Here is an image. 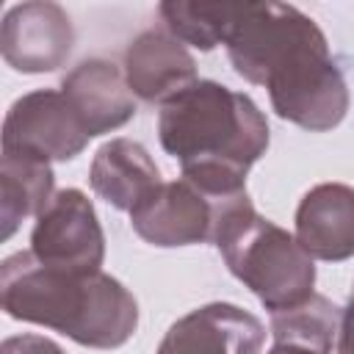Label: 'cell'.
I'll list each match as a JSON object with an SVG mask.
<instances>
[{"label":"cell","mask_w":354,"mask_h":354,"mask_svg":"<svg viewBox=\"0 0 354 354\" xmlns=\"http://www.w3.org/2000/svg\"><path fill=\"white\" fill-rule=\"evenodd\" d=\"M232 69L266 86L279 119L326 133L346 119L348 86L324 30L288 3H238L224 39Z\"/></svg>","instance_id":"1"},{"label":"cell","mask_w":354,"mask_h":354,"mask_svg":"<svg viewBox=\"0 0 354 354\" xmlns=\"http://www.w3.org/2000/svg\"><path fill=\"white\" fill-rule=\"evenodd\" d=\"M158 138L183 177L213 199L246 194L249 169L268 149V122L249 94L196 80L160 105Z\"/></svg>","instance_id":"2"},{"label":"cell","mask_w":354,"mask_h":354,"mask_svg":"<svg viewBox=\"0 0 354 354\" xmlns=\"http://www.w3.org/2000/svg\"><path fill=\"white\" fill-rule=\"evenodd\" d=\"M0 304L8 318L55 329L88 348H119L138 326V304L119 279L105 271H58L30 252L0 263Z\"/></svg>","instance_id":"3"},{"label":"cell","mask_w":354,"mask_h":354,"mask_svg":"<svg viewBox=\"0 0 354 354\" xmlns=\"http://www.w3.org/2000/svg\"><path fill=\"white\" fill-rule=\"evenodd\" d=\"M213 246L230 274L243 282L274 315L304 304L315 290V263L296 235L260 216L249 194L232 202L216 230Z\"/></svg>","instance_id":"4"},{"label":"cell","mask_w":354,"mask_h":354,"mask_svg":"<svg viewBox=\"0 0 354 354\" xmlns=\"http://www.w3.org/2000/svg\"><path fill=\"white\" fill-rule=\"evenodd\" d=\"M30 254L58 271L97 274L105 260V232L80 188L55 191L30 230Z\"/></svg>","instance_id":"5"},{"label":"cell","mask_w":354,"mask_h":354,"mask_svg":"<svg viewBox=\"0 0 354 354\" xmlns=\"http://www.w3.org/2000/svg\"><path fill=\"white\" fill-rule=\"evenodd\" d=\"M243 196L246 194L232 199H213L191 180L180 177L171 183H160L130 213V224L141 241L160 249L213 243L224 210Z\"/></svg>","instance_id":"6"},{"label":"cell","mask_w":354,"mask_h":354,"mask_svg":"<svg viewBox=\"0 0 354 354\" xmlns=\"http://www.w3.org/2000/svg\"><path fill=\"white\" fill-rule=\"evenodd\" d=\"M88 144L66 97L55 88H36L14 100L3 122V152H25L41 160H72Z\"/></svg>","instance_id":"7"},{"label":"cell","mask_w":354,"mask_h":354,"mask_svg":"<svg viewBox=\"0 0 354 354\" xmlns=\"http://www.w3.org/2000/svg\"><path fill=\"white\" fill-rule=\"evenodd\" d=\"M75 44L69 14L50 0L17 3L0 25V53L6 64L22 75L55 72L66 64Z\"/></svg>","instance_id":"8"},{"label":"cell","mask_w":354,"mask_h":354,"mask_svg":"<svg viewBox=\"0 0 354 354\" xmlns=\"http://www.w3.org/2000/svg\"><path fill=\"white\" fill-rule=\"evenodd\" d=\"M266 326L249 310L210 301L177 318L163 335L158 354H260Z\"/></svg>","instance_id":"9"},{"label":"cell","mask_w":354,"mask_h":354,"mask_svg":"<svg viewBox=\"0 0 354 354\" xmlns=\"http://www.w3.org/2000/svg\"><path fill=\"white\" fill-rule=\"evenodd\" d=\"M61 94L72 105L88 138L124 127L136 116V94L124 72L105 58H86L61 80Z\"/></svg>","instance_id":"10"},{"label":"cell","mask_w":354,"mask_h":354,"mask_svg":"<svg viewBox=\"0 0 354 354\" xmlns=\"http://www.w3.org/2000/svg\"><path fill=\"white\" fill-rule=\"evenodd\" d=\"M124 77L138 100L163 105L196 83V61L166 28H149L127 44Z\"/></svg>","instance_id":"11"},{"label":"cell","mask_w":354,"mask_h":354,"mask_svg":"<svg viewBox=\"0 0 354 354\" xmlns=\"http://www.w3.org/2000/svg\"><path fill=\"white\" fill-rule=\"evenodd\" d=\"M296 241L313 260L354 257V188L343 183L310 188L296 207Z\"/></svg>","instance_id":"12"},{"label":"cell","mask_w":354,"mask_h":354,"mask_svg":"<svg viewBox=\"0 0 354 354\" xmlns=\"http://www.w3.org/2000/svg\"><path fill=\"white\" fill-rule=\"evenodd\" d=\"M91 191L111 207L133 213L163 180L152 155L133 138L105 141L88 169Z\"/></svg>","instance_id":"13"},{"label":"cell","mask_w":354,"mask_h":354,"mask_svg":"<svg viewBox=\"0 0 354 354\" xmlns=\"http://www.w3.org/2000/svg\"><path fill=\"white\" fill-rule=\"evenodd\" d=\"M55 174L47 160L25 152L0 155V224L3 241H8L22 218L39 216L53 199Z\"/></svg>","instance_id":"14"},{"label":"cell","mask_w":354,"mask_h":354,"mask_svg":"<svg viewBox=\"0 0 354 354\" xmlns=\"http://www.w3.org/2000/svg\"><path fill=\"white\" fill-rule=\"evenodd\" d=\"M340 313L335 301L313 293L304 304L271 315L274 346L268 354H337Z\"/></svg>","instance_id":"15"},{"label":"cell","mask_w":354,"mask_h":354,"mask_svg":"<svg viewBox=\"0 0 354 354\" xmlns=\"http://www.w3.org/2000/svg\"><path fill=\"white\" fill-rule=\"evenodd\" d=\"M238 3H183L169 0L158 6V14L166 25V30L180 39L183 44H191L202 53L224 44L232 19H235Z\"/></svg>","instance_id":"16"},{"label":"cell","mask_w":354,"mask_h":354,"mask_svg":"<svg viewBox=\"0 0 354 354\" xmlns=\"http://www.w3.org/2000/svg\"><path fill=\"white\" fill-rule=\"evenodd\" d=\"M0 354H66V351L55 340L41 335H14L3 340Z\"/></svg>","instance_id":"17"},{"label":"cell","mask_w":354,"mask_h":354,"mask_svg":"<svg viewBox=\"0 0 354 354\" xmlns=\"http://www.w3.org/2000/svg\"><path fill=\"white\" fill-rule=\"evenodd\" d=\"M337 354H354V288L348 296V304L340 313V329H337Z\"/></svg>","instance_id":"18"}]
</instances>
